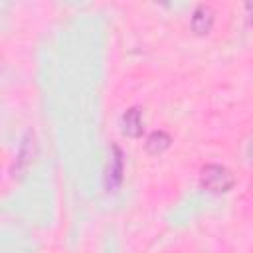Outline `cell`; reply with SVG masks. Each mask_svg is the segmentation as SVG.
Masks as SVG:
<instances>
[{"label": "cell", "instance_id": "1", "mask_svg": "<svg viewBox=\"0 0 253 253\" xmlns=\"http://www.w3.org/2000/svg\"><path fill=\"white\" fill-rule=\"evenodd\" d=\"M202 184L211 192H227L233 186V176L229 174L227 168L219 164H210L204 168Z\"/></svg>", "mask_w": 253, "mask_h": 253}, {"label": "cell", "instance_id": "2", "mask_svg": "<svg viewBox=\"0 0 253 253\" xmlns=\"http://www.w3.org/2000/svg\"><path fill=\"white\" fill-rule=\"evenodd\" d=\"M211 22H213V16H211L210 8L198 6V10H196V14H194V18H192L194 30H196L198 34H206V32L211 28Z\"/></svg>", "mask_w": 253, "mask_h": 253}, {"label": "cell", "instance_id": "3", "mask_svg": "<svg viewBox=\"0 0 253 253\" xmlns=\"http://www.w3.org/2000/svg\"><path fill=\"white\" fill-rule=\"evenodd\" d=\"M123 125H125V132L128 136H138L142 130V121H140V111L138 109H130L126 111V115L123 117Z\"/></svg>", "mask_w": 253, "mask_h": 253}, {"label": "cell", "instance_id": "4", "mask_svg": "<svg viewBox=\"0 0 253 253\" xmlns=\"http://www.w3.org/2000/svg\"><path fill=\"white\" fill-rule=\"evenodd\" d=\"M168 144H170V136L168 134H164V132H154V134H150V138L146 140V148L150 150V152H162L164 148H168Z\"/></svg>", "mask_w": 253, "mask_h": 253}, {"label": "cell", "instance_id": "5", "mask_svg": "<svg viewBox=\"0 0 253 253\" xmlns=\"http://www.w3.org/2000/svg\"><path fill=\"white\" fill-rule=\"evenodd\" d=\"M247 8L251 10V22H253V4H251V6H247Z\"/></svg>", "mask_w": 253, "mask_h": 253}]
</instances>
